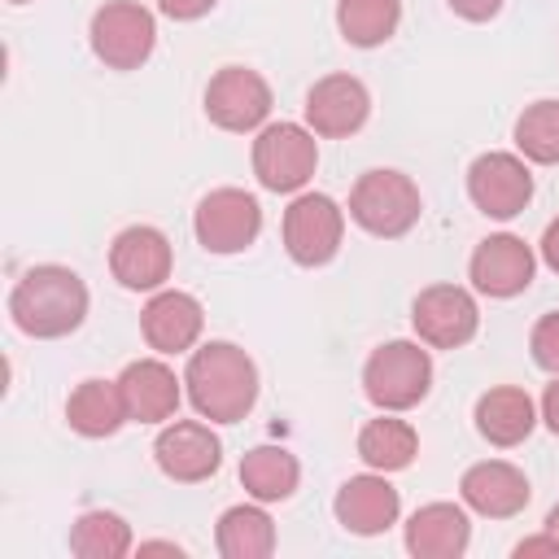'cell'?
Listing matches in <instances>:
<instances>
[{
    "label": "cell",
    "mask_w": 559,
    "mask_h": 559,
    "mask_svg": "<svg viewBox=\"0 0 559 559\" xmlns=\"http://www.w3.org/2000/svg\"><path fill=\"white\" fill-rule=\"evenodd\" d=\"M140 555H175V559H179V555H183V546H175V542H144V546H140Z\"/></svg>",
    "instance_id": "obj_35"
},
{
    "label": "cell",
    "mask_w": 559,
    "mask_h": 559,
    "mask_svg": "<svg viewBox=\"0 0 559 559\" xmlns=\"http://www.w3.org/2000/svg\"><path fill=\"white\" fill-rule=\"evenodd\" d=\"M9 4H26V0H9Z\"/></svg>",
    "instance_id": "obj_37"
},
{
    "label": "cell",
    "mask_w": 559,
    "mask_h": 559,
    "mask_svg": "<svg viewBox=\"0 0 559 559\" xmlns=\"http://www.w3.org/2000/svg\"><path fill=\"white\" fill-rule=\"evenodd\" d=\"M546 528H550V533H555V537H559V502H555V507H550V515H546Z\"/></svg>",
    "instance_id": "obj_36"
},
{
    "label": "cell",
    "mask_w": 559,
    "mask_h": 559,
    "mask_svg": "<svg viewBox=\"0 0 559 559\" xmlns=\"http://www.w3.org/2000/svg\"><path fill=\"white\" fill-rule=\"evenodd\" d=\"M205 310L183 288H157L140 310V332L157 354H188L201 341Z\"/></svg>",
    "instance_id": "obj_16"
},
{
    "label": "cell",
    "mask_w": 559,
    "mask_h": 559,
    "mask_svg": "<svg viewBox=\"0 0 559 559\" xmlns=\"http://www.w3.org/2000/svg\"><path fill=\"white\" fill-rule=\"evenodd\" d=\"M419 454V432L397 419V411H384L380 419H367L358 432V459L371 472H402Z\"/></svg>",
    "instance_id": "obj_23"
},
{
    "label": "cell",
    "mask_w": 559,
    "mask_h": 559,
    "mask_svg": "<svg viewBox=\"0 0 559 559\" xmlns=\"http://www.w3.org/2000/svg\"><path fill=\"white\" fill-rule=\"evenodd\" d=\"M542 419H546V428L559 437V376L546 384V393H542Z\"/></svg>",
    "instance_id": "obj_33"
},
{
    "label": "cell",
    "mask_w": 559,
    "mask_h": 559,
    "mask_svg": "<svg viewBox=\"0 0 559 559\" xmlns=\"http://www.w3.org/2000/svg\"><path fill=\"white\" fill-rule=\"evenodd\" d=\"M153 459L162 467V476L179 480V485H197L210 480L223 463V441L210 432V424L201 419H175L157 432L153 441Z\"/></svg>",
    "instance_id": "obj_13"
},
{
    "label": "cell",
    "mask_w": 559,
    "mask_h": 559,
    "mask_svg": "<svg viewBox=\"0 0 559 559\" xmlns=\"http://www.w3.org/2000/svg\"><path fill=\"white\" fill-rule=\"evenodd\" d=\"M432 389V358L415 341H389L371 349L362 367V393L380 411H411Z\"/></svg>",
    "instance_id": "obj_4"
},
{
    "label": "cell",
    "mask_w": 559,
    "mask_h": 559,
    "mask_svg": "<svg viewBox=\"0 0 559 559\" xmlns=\"http://www.w3.org/2000/svg\"><path fill=\"white\" fill-rule=\"evenodd\" d=\"M459 493L463 502L476 511V515H489V520H511L528 507L533 489H528V476L515 467V463H502V459H485V463H472L459 480Z\"/></svg>",
    "instance_id": "obj_18"
},
{
    "label": "cell",
    "mask_w": 559,
    "mask_h": 559,
    "mask_svg": "<svg viewBox=\"0 0 559 559\" xmlns=\"http://www.w3.org/2000/svg\"><path fill=\"white\" fill-rule=\"evenodd\" d=\"M345 236V210L328 192H301L284 210V249L297 266H328Z\"/></svg>",
    "instance_id": "obj_7"
},
{
    "label": "cell",
    "mask_w": 559,
    "mask_h": 559,
    "mask_svg": "<svg viewBox=\"0 0 559 559\" xmlns=\"http://www.w3.org/2000/svg\"><path fill=\"white\" fill-rule=\"evenodd\" d=\"M9 314L22 336L35 341L70 336L87 319V284L61 262L31 266L9 293Z\"/></svg>",
    "instance_id": "obj_2"
},
{
    "label": "cell",
    "mask_w": 559,
    "mask_h": 559,
    "mask_svg": "<svg viewBox=\"0 0 559 559\" xmlns=\"http://www.w3.org/2000/svg\"><path fill=\"white\" fill-rule=\"evenodd\" d=\"M371 114V92L354 74H323L306 92V127L323 140L354 135Z\"/></svg>",
    "instance_id": "obj_14"
},
{
    "label": "cell",
    "mask_w": 559,
    "mask_h": 559,
    "mask_svg": "<svg viewBox=\"0 0 559 559\" xmlns=\"http://www.w3.org/2000/svg\"><path fill=\"white\" fill-rule=\"evenodd\" d=\"M214 542H218L223 559H266L275 550V520L262 507H249V502L227 507L218 515Z\"/></svg>",
    "instance_id": "obj_25"
},
{
    "label": "cell",
    "mask_w": 559,
    "mask_h": 559,
    "mask_svg": "<svg viewBox=\"0 0 559 559\" xmlns=\"http://www.w3.org/2000/svg\"><path fill=\"white\" fill-rule=\"evenodd\" d=\"M127 402L118 380H83L70 397H66V424L79 437H114L127 424Z\"/></svg>",
    "instance_id": "obj_22"
},
{
    "label": "cell",
    "mask_w": 559,
    "mask_h": 559,
    "mask_svg": "<svg viewBox=\"0 0 559 559\" xmlns=\"http://www.w3.org/2000/svg\"><path fill=\"white\" fill-rule=\"evenodd\" d=\"M528 349H533V362L550 376H559V310L542 314L528 332Z\"/></svg>",
    "instance_id": "obj_29"
},
{
    "label": "cell",
    "mask_w": 559,
    "mask_h": 559,
    "mask_svg": "<svg viewBox=\"0 0 559 559\" xmlns=\"http://www.w3.org/2000/svg\"><path fill=\"white\" fill-rule=\"evenodd\" d=\"M411 328L432 349H459L480 328L476 297L459 284H428L411 306Z\"/></svg>",
    "instance_id": "obj_9"
},
{
    "label": "cell",
    "mask_w": 559,
    "mask_h": 559,
    "mask_svg": "<svg viewBox=\"0 0 559 559\" xmlns=\"http://www.w3.org/2000/svg\"><path fill=\"white\" fill-rule=\"evenodd\" d=\"M472 542V520L459 502H428L406 520V550L415 559H459Z\"/></svg>",
    "instance_id": "obj_20"
},
{
    "label": "cell",
    "mask_w": 559,
    "mask_h": 559,
    "mask_svg": "<svg viewBox=\"0 0 559 559\" xmlns=\"http://www.w3.org/2000/svg\"><path fill=\"white\" fill-rule=\"evenodd\" d=\"M179 384L183 380L162 358H135L118 376L127 415L135 424H166V419H175V411H179Z\"/></svg>",
    "instance_id": "obj_19"
},
{
    "label": "cell",
    "mask_w": 559,
    "mask_h": 559,
    "mask_svg": "<svg viewBox=\"0 0 559 559\" xmlns=\"http://www.w3.org/2000/svg\"><path fill=\"white\" fill-rule=\"evenodd\" d=\"M542 262L559 275V218H550L546 231H542Z\"/></svg>",
    "instance_id": "obj_34"
},
{
    "label": "cell",
    "mask_w": 559,
    "mask_h": 559,
    "mask_svg": "<svg viewBox=\"0 0 559 559\" xmlns=\"http://www.w3.org/2000/svg\"><path fill=\"white\" fill-rule=\"evenodd\" d=\"M297 480H301V463L284 445H253L240 459V485L258 502H284V498H293Z\"/></svg>",
    "instance_id": "obj_24"
},
{
    "label": "cell",
    "mask_w": 559,
    "mask_h": 559,
    "mask_svg": "<svg viewBox=\"0 0 559 559\" xmlns=\"http://www.w3.org/2000/svg\"><path fill=\"white\" fill-rule=\"evenodd\" d=\"M319 166V140L301 122H266L253 140V175L266 192H301Z\"/></svg>",
    "instance_id": "obj_5"
},
{
    "label": "cell",
    "mask_w": 559,
    "mask_h": 559,
    "mask_svg": "<svg viewBox=\"0 0 559 559\" xmlns=\"http://www.w3.org/2000/svg\"><path fill=\"white\" fill-rule=\"evenodd\" d=\"M336 524L345 533H358V537H376L384 528L397 524L402 515V498L397 489L389 485V472H362V476H349L341 489H336Z\"/></svg>",
    "instance_id": "obj_17"
},
{
    "label": "cell",
    "mask_w": 559,
    "mask_h": 559,
    "mask_svg": "<svg viewBox=\"0 0 559 559\" xmlns=\"http://www.w3.org/2000/svg\"><path fill=\"white\" fill-rule=\"evenodd\" d=\"M170 266H175L170 240L148 223L122 227L109 245V275L131 293H157L170 280Z\"/></svg>",
    "instance_id": "obj_12"
},
{
    "label": "cell",
    "mask_w": 559,
    "mask_h": 559,
    "mask_svg": "<svg viewBox=\"0 0 559 559\" xmlns=\"http://www.w3.org/2000/svg\"><path fill=\"white\" fill-rule=\"evenodd\" d=\"M87 39H92L96 61H105L109 70H140L153 57L157 22L135 0H109V4H100L92 13Z\"/></svg>",
    "instance_id": "obj_6"
},
{
    "label": "cell",
    "mask_w": 559,
    "mask_h": 559,
    "mask_svg": "<svg viewBox=\"0 0 559 559\" xmlns=\"http://www.w3.org/2000/svg\"><path fill=\"white\" fill-rule=\"evenodd\" d=\"M402 22V0H341L336 26L354 48H380Z\"/></svg>",
    "instance_id": "obj_26"
},
{
    "label": "cell",
    "mask_w": 559,
    "mask_h": 559,
    "mask_svg": "<svg viewBox=\"0 0 559 559\" xmlns=\"http://www.w3.org/2000/svg\"><path fill=\"white\" fill-rule=\"evenodd\" d=\"M192 231L210 253H240L262 231V205L245 188H214L197 201Z\"/></svg>",
    "instance_id": "obj_8"
},
{
    "label": "cell",
    "mask_w": 559,
    "mask_h": 559,
    "mask_svg": "<svg viewBox=\"0 0 559 559\" xmlns=\"http://www.w3.org/2000/svg\"><path fill=\"white\" fill-rule=\"evenodd\" d=\"M533 424H537V406L515 384H498V389H489V393L476 397V432L489 445H498V450L520 445L533 432Z\"/></svg>",
    "instance_id": "obj_21"
},
{
    "label": "cell",
    "mask_w": 559,
    "mask_h": 559,
    "mask_svg": "<svg viewBox=\"0 0 559 559\" xmlns=\"http://www.w3.org/2000/svg\"><path fill=\"white\" fill-rule=\"evenodd\" d=\"M463 22H489V17H498V9H502V0H445Z\"/></svg>",
    "instance_id": "obj_31"
},
{
    "label": "cell",
    "mask_w": 559,
    "mask_h": 559,
    "mask_svg": "<svg viewBox=\"0 0 559 559\" xmlns=\"http://www.w3.org/2000/svg\"><path fill=\"white\" fill-rule=\"evenodd\" d=\"M70 550L79 559H122L131 550V524L114 511H87L70 528Z\"/></svg>",
    "instance_id": "obj_27"
},
{
    "label": "cell",
    "mask_w": 559,
    "mask_h": 559,
    "mask_svg": "<svg viewBox=\"0 0 559 559\" xmlns=\"http://www.w3.org/2000/svg\"><path fill=\"white\" fill-rule=\"evenodd\" d=\"M467 197L489 218H515L533 201V175L520 153H480L467 166Z\"/></svg>",
    "instance_id": "obj_11"
},
{
    "label": "cell",
    "mask_w": 559,
    "mask_h": 559,
    "mask_svg": "<svg viewBox=\"0 0 559 559\" xmlns=\"http://www.w3.org/2000/svg\"><path fill=\"white\" fill-rule=\"evenodd\" d=\"M214 4H218V0H157V9H162L166 17H175V22H197V17H205Z\"/></svg>",
    "instance_id": "obj_30"
},
{
    "label": "cell",
    "mask_w": 559,
    "mask_h": 559,
    "mask_svg": "<svg viewBox=\"0 0 559 559\" xmlns=\"http://www.w3.org/2000/svg\"><path fill=\"white\" fill-rule=\"evenodd\" d=\"M515 148L524 162L559 166V100H533L515 118Z\"/></svg>",
    "instance_id": "obj_28"
},
{
    "label": "cell",
    "mask_w": 559,
    "mask_h": 559,
    "mask_svg": "<svg viewBox=\"0 0 559 559\" xmlns=\"http://www.w3.org/2000/svg\"><path fill=\"white\" fill-rule=\"evenodd\" d=\"M419 214H424L419 188L402 170H367L349 192V218L380 240L406 236L419 223Z\"/></svg>",
    "instance_id": "obj_3"
},
{
    "label": "cell",
    "mask_w": 559,
    "mask_h": 559,
    "mask_svg": "<svg viewBox=\"0 0 559 559\" xmlns=\"http://www.w3.org/2000/svg\"><path fill=\"white\" fill-rule=\"evenodd\" d=\"M188 402L210 424H236L258 402V367L253 358L231 341H205L188 354Z\"/></svg>",
    "instance_id": "obj_1"
},
{
    "label": "cell",
    "mask_w": 559,
    "mask_h": 559,
    "mask_svg": "<svg viewBox=\"0 0 559 559\" xmlns=\"http://www.w3.org/2000/svg\"><path fill=\"white\" fill-rule=\"evenodd\" d=\"M533 271H537V258L533 249L511 236V231H498V236H485L467 262V275L476 284V293L485 297H515L533 284Z\"/></svg>",
    "instance_id": "obj_15"
},
{
    "label": "cell",
    "mask_w": 559,
    "mask_h": 559,
    "mask_svg": "<svg viewBox=\"0 0 559 559\" xmlns=\"http://www.w3.org/2000/svg\"><path fill=\"white\" fill-rule=\"evenodd\" d=\"M271 114V87L249 66H223L205 87V118L223 131H258Z\"/></svg>",
    "instance_id": "obj_10"
},
{
    "label": "cell",
    "mask_w": 559,
    "mask_h": 559,
    "mask_svg": "<svg viewBox=\"0 0 559 559\" xmlns=\"http://www.w3.org/2000/svg\"><path fill=\"white\" fill-rule=\"evenodd\" d=\"M533 555H555V559H559V537L546 528V537H524V542L515 546V559H533Z\"/></svg>",
    "instance_id": "obj_32"
}]
</instances>
